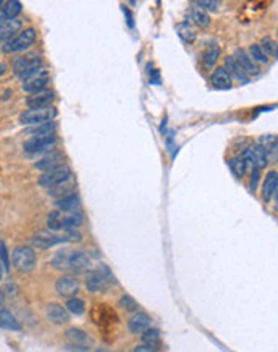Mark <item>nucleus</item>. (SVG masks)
Wrapping results in <instances>:
<instances>
[{
	"instance_id": "f257e3e1",
	"label": "nucleus",
	"mask_w": 278,
	"mask_h": 352,
	"mask_svg": "<svg viewBox=\"0 0 278 352\" xmlns=\"http://www.w3.org/2000/svg\"><path fill=\"white\" fill-rule=\"evenodd\" d=\"M11 263H13L15 269L26 274V272L34 270L37 264V256L34 253V250L29 247H18L11 253Z\"/></svg>"
},
{
	"instance_id": "f03ea898",
	"label": "nucleus",
	"mask_w": 278,
	"mask_h": 352,
	"mask_svg": "<svg viewBox=\"0 0 278 352\" xmlns=\"http://www.w3.org/2000/svg\"><path fill=\"white\" fill-rule=\"evenodd\" d=\"M56 109L53 106L48 107H37V109H27L19 116V122L22 125H42V123H48L53 122V119L56 117Z\"/></svg>"
},
{
	"instance_id": "7ed1b4c3",
	"label": "nucleus",
	"mask_w": 278,
	"mask_h": 352,
	"mask_svg": "<svg viewBox=\"0 0 278 352\" xmlns=\"http://www.w3.org/2000/svg\"><path fill=\"white\" fill-rule=\"evenodd\" d=\"M42 69V60L37 55H24L18 58L13 64V72L22 80H26L27 77H31L34 72H37Z\"/></svg>"
},
{
	"instance_id": "20e7f679",
	"label": "nucleus",
	"mask_w": 278,
	"mask_h": 352,
	"mask_svg": "<svg viewBox=\"0 0 278 352\" xmlns=\"http://www.w3.org/2000/svg\"><path fill=\"white\" fill-rule=\"evenodd\" d=\"M36 39H37L36 29H32V28L24 29L21 34H18L13 40H10L4 45V51L5 53H21V51L31 48L34 42H36Z\"/></svg>"
},
{
	"instance_id": "39448f33",
	"label": "nucleus",
	"mask_w": 278,
	"mask_h": 352,
	"mask_svg": "<svg viewBox=\"0 0 278 352\" xmlns=\"http://www.w3.org/2000/svg\"><path fill=\"white\" fill-rule=\"evenodd\" d=\"M112 280L114 279H112L110 270L107 267H99L98 270H93L87 276L85 285L91 293H99V291L106 290Z\"/></svg>"
},
{
	"instance_id": "423d86ee",
	"label": "nucleus",
	"mask_w": 278,
	"mask_h": 352,
	"mask_svg": "<svg viewBox=\"0 0 278 352\" xmlns=\"http://www.w3.org/2000/svg\"><path fill=\"white\" fill-rule=\"evenodd\" d=\"M71 178H72L71 168H69L67 165H60V167H56V168L50 170V172H45V173L39 178V184H40L42 187L51 189L53 186L61 184V183H64V181L71 179Z\"/></svg>"
},
{
	"instance_id": "0eeeda50",
	"label": "nucleus",
	"mask_w": 278,
	"mask_h": 352,
	"mask_svg": "<svg viewBox=\"0 0 278 352\" xmlns=\"http://www.w3.org/2000/svg\"><path fill=\"white\" fill-rule=\"evenodd\" d=\"M48 84H50V74H48V71H45L42 67V69L34 72L31 77H27L26 80H22V90H24L26 93L34 95V93H39V92L46 90Z\"/></svg>"
},
{
	"instance_id": "6e6552de",
	"label": "nucleus",
	"mask_w": 278,
	"mask_h": 352,
	"mask_svg": "<svg viewBox=\"0 0 278 352\" xmlns=\"http://www.w3.org/2000/svg\"><path fill=\"white\" fill-rule=\"evenodd\" d=\"M66 242V237L63 235H56L50 231H37L32 235V247L37 250H48L58 243Z\"/></svg>"
},
{
	"instance_id": "1a4fd4ad",
	"label": "nucleus",
	"mask_w": 278,
	"mask_h": 352,
	"mask_svg": "<svg viewBox=\"0 0 278 352\" xmlns=\"http://www.w3.org/2000/svg\"><path fill=\"white\" fill-rule=\"evenodd\" d=\"M54 144H56L54 136H45V138H31L24 143L22 147L29 154H39V152L50 151Z\"/></svg>"
},
{
	"instance_id": "9d476101",
	"label": "nucleus",
	"mask_w": 278,
	"mask_h": 352,
	"mask_svg": "<svg viewBox=\"0 0 278 352\" xmlns=\"http://www.w3.org/2000/svg\"><path fill=\"white\" fill-rule=\"evenodd\" d=\"M54 288H56L58 294H61V296L74 298L78 293V280L74 277H69V276H63L56 280Z\"/></svg>"
},
{
	"instance_id": "9b49d317",
	"label": "nucleus",
	"mask_w": 278,
	"mask_h": 352,
	"mask_svg": "<svg viewBox=\"0 0 278 352\" xmlns=\"http://www.w3.org/2000/svg\"><path fill=\"white\" fill-rule=\"evenodd\" d=\"M150 323H152L150 317L146 312L137 311V312H134L131 315V319L128 320V330L133 335H143L147 328H150Z\"/></svg>"
},
{
	"instance_id": "f8f14e48",
	"label": "nucleus",
	"mask_w": 278,
	"mask_h": 352,
	"mask_svg": "<svg viewBox=\"0 0 278 352\" xmlns=\"http://www.w3.org/2000/svg\"><path fill=\"white\" fill-rule=\"evenodd\" d=\"M69 263H71L72 272H87L91 267V258L84 250H77V252L71 253Z\"/></svg>"
},
{
	"instance_id": "ddd939ff",
	"label": "nucleus",
	"mask_w": 278,
	"mask_h": 352,
	"mask_svg": "<svg viewBox=\"0 0 278 352\" xmlns=\"http://www.w3.org/2000/svg\"><path fill=\"white\" fill-rule=\"evenodd\" d=\"M53 99H54V93L50 92V90H43V92H39V93H34V95L27 96L26 104H27L29 109L48 107V106H51Z\"/></svg>"
},
{
	"instance_id": "4468645a",
	"label": "nucleus",
	"mask_w": 278,
	"mask_h": 352,
	"mask_svg": "<svg viewBox=\"0 0 278 352\" xmlns=\"http://www.w3.org/2000/svg\"><path fill=\"white\" fill-rule=\"evenodd\" d=\"M235 61L238 63V66L243 69V72H245L246 75H258L261 72V69L256 66V63H254L249 55L245 51V50H237L235 55H234Z\"/></svg>"
},
{
	"instance_id": "2eb2a0df",
	"label": "nucleus",
	"mask_w": 278,
	"mask_h": 352,
	"mask_svg": "<svg viewBox=\"0 0 278 352\" xmlns=\"http://www.w3.org/2000/svg\"><path fill=\"white\" fill-rule=\"evenodd\" d=\"M45 314L46 317L56 325H63V323H67L69 322V314H67V309L63 308L61 304H56V303H51L45 308Z\"/></svg>"
},
{
	"instance_id": "dca6fc26",
	"label": "nucleus",
	"mask_w": 278,
	"mask_h": 352,
	"mask_svg": "<svg viewBox=\"0 0 278 352\" xmlns=\"http://www.w3.org/2000/svg\"><path fill=\"white\" fill-rule=\"evenodd\" d=\"M66 338L74 346H80V347H87L88 349L90 344H91V336L87 332L80 330V328H75V327L67 328V330H66Z\"/></svg>"
},
{
	"instance_id": "f3484780",
	"label": "nucleus",
	"mask_w": 278,
	"mask_h": 352,
	"mask_svg": "<svg viewBox=\"0 0 278 352\" xmlns=\"http://www.w3.org/2000/svg\"><path fill=\"white\" fill-rule=\"evenodd\" d=\"M63 154L61 152H56V151H53V152H50V154H46V155H43L40 160L36 164V168L37 170H40V172H50V170H53V168H56V167H60V165H63L61 162H63Z\"/></svg>"
},
{
	"instance_id": "a211bd4d",
	"label": "nucleus",
	"mask_w": 278,
	"mask_h": 352,
	"mask_svg": "<svg viewBox=\"0 0 278 352\" xmlns=\"http://www.w3.org/2000/svg\"><path fill=\"white\" fill-rule=\"evenodd\" d=\"M211 84L217 90H227L232 87V77L226 71V67H216V71L211 75Z\"/></svg>"
},
{
	"instance_id": "6ab92c4d",
	"label": "nucleus",
	"mask_w": 278,
	"mask_h": 352,
	"mask_svg": "<svg viewBox=\"0 0 278 352\" xmlns=\"http://www.w3.org/2000/svg\"><path fill=\"white\" fill-rule=\"evenodd\" d=\"M56 208L63 213H74L80 208V197L77 194L66 196L60 200H56Z\"/></svg>"
},
{
	"instance_id": "aec40b11",
	"label": "nucleus",
	"mask_w": 278,
	"mask_h": 352,
	"mask_svg": "<svg viewBox=\"0 0 278 352\" xmlns=\"http://www.w3.org/2000/svg\"><path fill=\"white\" fill-rule=\"evenodd\" d=\"M276 183H278V173L275 172V170H272V172H269L267 175H265L264 184H262V199L265 202H269L273 197Z\"/></svg>"
},
{
	"instance_id": "412c9836",
	"label": "nucleus",
	"mask_w": 278,
	"mask_h": 352,
	"mask_svg": "<svg viewBox=\"0 0 278 352\" xmlns=\"http://www.w3.org/2000/svg\"><path fill=\"white\" fill-rule=\"evenodd\" d=\"M74 191H75V184H74V179L71 178V179L64 181V183L56 184V186H53L51 189H48V194H50L51 197H56L58 200H60V199H63V197H66V196L75 194Z\"/></svg>"
},
{
	"instance_id": "4be33fe9",
	"label": "nucleus",
	"mask_w": 278,
	"mask_h": 352,
	"mask_svg": "<svg viewBox=\"0 0 278 352\" xmlns=\"http://www.w3.org/2000/svg\"><path fill=\"white\" fill-rule=\"evenodd\" d=\"M21 26L22 24H21L19 19H10V21H7L5 24H4V28H2V31H0V40H4L5 43L10 42V40H13L16 37V34L19 32Z\"/></svg>"
},
{
	"instance_id": "5701e85b",
	"label": "nucleus",
	"mask_w": 278,
	"mask_h": 352,
	"mask_svg": "<svg viewBox=\"0 0 278 352\" xmlns=\"http://www.w3.org/2000/svg\"><path fill=\"white\" fill-rule=\"evenodd\" d=\"M224 64H226V71L229 72L230 77H235L238 82H248V75L243 72V69L238 66L234 56H227L224 60Z\"/></svg>"
},
{
	"instance_id": "b1692460",
	"label": "nucleus",
	"mask_w": 278,
	"mask_h": 352,
	"mask_svg": "<svg viewBox=\"0 0 278 352\" xmlns=\"http://www.w3.org/2000/svg\"><path fill=\"white\" fill-rule=\"evenodd\" d=\"M82 224H84V216H82V213H80V211L67 213V214H64L63 220H61V229L74 231V229H78Z\"/></svg>"
},
{
	"instance_id": "393cba45",
	"label": "nucleus",
	"mask_w": 278,
	"mask_h": 352,
	"mask_svg": "<svg viewBox=\"0 0 278 352\" xmlns=\"http://www.w3.org/2000/svg\"><path fill=\"white\" fill-rule=\"evenodd\" d=\"M219 55H221V48L216 43H210L206 47V51L203 55V66L206 69H213L216 66V61L219 60Z\"/></svg>"
},
{
	"instance_id": "a878e982",
	"label": "nucleus",
	"mask_w": 278,
	"mask_h": 352,
	"mask_svg": "<svg viewBox=\"0 0 278 352\" xmlns=\"http://www.w3.org/2000/svg\"><path fill=\"white\" fill-rule=\"evenodd\" d=\"M54 130H56V125L53 122H48V123L36 125V127L26 130V134H31L32 138H45V136H53Z\"/></svg>"
},
{
	"instance_id": "bb28decb",
	"label": "nucleus",
	"mask_w": 278,
	"mask_h": 352,
	"mask_svg": "<svg viewBox=\"0 0 278 352\" xmlns=\"http://www.w3.org/2000/svg\"><path fill=\"white\" fill-rule=\"evenodd\" d=\"M0 328H7V330H13L19 332L21 330V323L16 320V317L7 309L0 311Z\"/></svg>"
},
{
	"instance_id": "cd10ccee",
	"label": "nucleus",
	"mask_w": 278,
	"mask_h": 352,
	"mask_svg": "<svg viewBox=\"0 0 278 352\" xmlns=\"http://www.w3.org/2000/svg\"><path fill=\"white\" fill-rule=\"evenodd\" d=\"M249 151L254 157V164H256V170H262L265 165H267V152H265L264 147L258 143V144H251Z\"/></svg>"
},
{
	"instance_id": "c85d7f7f",
	"label": "nucleus",
	"mask_w": 278,
	"mask_h": 352,
	"mask_svg": "<svg viewBox=\"0 0 278 352\" xmlns=\"http://www.w3.org/2000/svg\"><path fill=\"white\" fill-rule=\"evenodd\" d=\"M69 258H71V253H67V252H60V253H56L51 259V266L56 269V270H60V272H67V270H71V263H69Z\"/></svg>"
},
{
	"instance_id": "c756f323",
	"label": "nucleus",
	"mask_w": 278,
	"mask_h": 352,
	"mask_svg": "<svg viewBox=\"0 0 278 352\" xmlns=\"http://www.w3.org/2000/svg\"><path fill=\"white\" fill-rule=\"evenodd\" d=\"M143 343L149 347H160L161 346V339H160V332L157 330V328H147V330L143 333Z\"/></svg>"
},
{
	"instance_id": "7c9ffc66",
	"label": "nucleus",
	"mask_w": 278,
	"mask_h": 352,
	"mask_svg": "<svg viewBox=\"0 0 278 352\" xmlns=\"http://www.w3.org/2000/svg\"><path fill=\"white\" fill-rule=\"evenodd\" d=\"M178 34L181 36V39L184 42H187V43H192L197 39L195 29L192 28V24H190V22H187V21L179 22V24H178Z\"/></svg>"
},
{
	"instance_id": "2f4dec72",
	"label": "nucleus",
	"mask_w": 278,
	"mask_h": 352,
	"mask_svg": "<svg viewBox=\"0 0 278 352\" xmlns=\"http://www.w3.org/2000/svg\"><path fill=\"white\" fill-rule=\"evenodd\" d=\"M190 16H192V21H193L199 28H208V26L211 24V18L208 16V15L205 13V11L200 10V8H192Z\"/></svg>"
},
{
	"instance_id": "473e14b6",
	"label": "nucleus",
	"mask_w": 278,
	"mask_h": 352,
	"mask_svg": "<svg viewBox=\"0 0 278 352\" xmlns=\"http://www.w3.org/2000/svg\"><path fill=\"white\" fill-rule=\"evenodd\" d=\"M248 53H249V58L254 63H258V64H267V61H269V56L264 53V50L261 48V45H258V43L251 45Z\"/></svg>"
},
{
	"instance_id": "72a5a7b5",
	"label": "nucleus",
	"mask_w": 278,
	"mask_h": 352,
	"mask_svg": "<svg viewBox=\"0 0 278 352\" xmlns=\"http://www.w3.org/2000/svg\"><path fill=\"white\" fill-rule=\"evenodd\" d=\"M2 10H4V15L7 18V21H10V19H15L21 13L22 7H21V2H18V0H11V2L5 4V7H2Z\"/></svg>"
},
{
	"instance_id": "f704fd0d",
	"label": "nucleus",
	"mask_w": 278,
	"mask_h": 352,
	"mask_svg": "<svg viewBox=\"0 0 278 352\" xmlns=\"http://www.w3.org/2000/svg\"><path fill=\"white\" fill-rule=\"evenodd\" d=\"M66 309L67 312L75 314V315H82L85 312V303L80 298H69V301L66 303Z\"/></svg>"
},
{
	"instance_id": "c9c22d12",
	"label": "nucleus",
	"mask_w": 278,
	"mask_h": 352,
	"mask_svg": "<svg viewBox=\"0 0 278 352\" xmlns=\"http://www.w3.org/2000/svg\"><path fill=\"white\" fill-rule=\"evenodd\" d=\"M261 48L264 50V53L267 56H278V43L270 37V36H265L261 40Z\"/></svg>"
},
{
	"instance_id": "e433bc0d",
	"label": "nucleus",
	"mask_w": 278,
	"mask_h": 352,
	"mask_svg": "<svg viewBox=\"0 0 278 352\" xmlns=\"http://www.w3.org/2000/svg\"><path fill=\"white\" fill-rule=\"evenodd\" d=\"M259 144L264 147L265 152H269V151H275L276 147H278V138H276L275 134H264V136H261Z\"/></svg>"
},
{
	"instance_id": "4c0bfd02",
	"label": "nucleus",
	"mask_w": 278,
	"mask_h": 352,
	"mask_svg": "<svg viewBox=\"0 0 278 352\" xmlns=\"http://www.w3.org/2000/svg\"><path fill=\"white\" fill-rule=\"evenodd\" d=\"M230 168L234 170V173L241 178L243 175L246 173V167H245V160H243V157H235V158H232L230 160Z\"/></svg>"
},
{
	"instance_id": "58836bf2",
	"label": "nucleus",
	"mask_w": 278,
	"mask_h": 352,
	"mask_svg": "<svg viewBox=\"0 0 278 352\" xmlns=\"http://www.w3.org/2000/svg\"><path fill=\"white\" fill-rule=\"evenodd\" d=\"M61 220H63L61 211H51V213L48 214V218H46V223H48V228H50L51 231L61 229Z\"/></svg>"
},
{
	"instance_id": "ea45409f",
	"label": "nucleus",
	"mask_w": 278,
	"mask_h": 352,
	"mask_svg": "<svg viewBox=\"0 0 278 352\" xmlns=\"http://www.w3.org/2000/svg\"><path fill=\"white\" fill-rule=\"evenodd\" d=\"M120 306L126 312H137V303L131 296H128V294H123L120 298Z\"/></svg>"
},
{
	"instance_id": "a19ab883",
	"label": "nucleus",
	"mask_w": 278,
	"mask_h": 352,
	"mask_svg": "<svg viewBox=\"0 0 278 352\" xmlns=\"http://www.w3.org/2000/svg\"><path fill=\"white\" fill-rule=\"evenodd\" d=\"M197 7H200V10H211L216 11L219 8V2H214V0H199V2H195Z\"/></svg>"
},
{
	"instance_id": "79ce46f5",
	"label": "nucleus",
	"mask_w": 278,
	"mask_h": 352,
	"mask_svg": "<svg viewBox=\"0 0 278 352\" xmlns=\"http://www.w3.org/2000/svg\"><path fill=\"white\" fill-rule=\"evenodd\" d=\"M0 261H2V264L5 267V272L10 270V258H8V252H7V247L4 242H0Z\"/></svg>"
},
{
	"instance_id": "37998d69",
	"label": "nucleus",
	"mask_w": 278,
	"mask_h": 352,
	"mask_svg": "<svg viewBox=\"0 0 278 352\" xmlns=\"http://www.w3.org/2000/svg\"><path fill=\"white\" fill-rule=\"evenodd\" d=\"M64 237H66V242H80V240H82V234L77 232L75 229L74 231H67Z\"/></svg>"
},
{
	"instance_id": "c03bdc74",
	"label": "nucleus",
	"mask_w": 278,
	"mask_h": 352,
	"mask_svg": "<svg viewBox=\"0 0 278 352\" xmlns=\"http://www.w3.org/2000/svg\"><path fill=\"white\" fill-rule=\"evenodd\" d=\"M258 179H259V170H254L253 178H251V189L253 191H256V187H258Z\"/></svg>"
},
{
	"instance_id": "a18cd8bd",
	"label": "nucleus",
	"mask_w": 278,
	"mask_h": 352,
	"mask_svg": "<svg viewBox=\"0 0 278 352\" xmlns=\"http://www.w3.org/2000/svg\"><path fill=\"white\" fill-rule=\"evenodd\" d=\"M134 352H157L154 347H149V346H146V344H141V346H137L136 349H134Z\"/></svg>"
},
{
	"instance_id": "49530a36",
	"label": "nucleus",
	"mask_w": 278,
	"mask_h": 352,
	"mask_svg": "<svg viewBox=\"0 0 278 352\" xmlns=\"http://www.w3.org/2000/svg\"><path fill=\"white\" fill-rule=\"evenodd\" d=\"M5 291H7L8 294H16V293H18V288H16L15 283H8V285L5 287Z\"/></svg>"
},
{
	"instance_id": "de8ad7c7",
	"label": "nucleus",
	"mask_w": 278,
	"mask_h": 352,
	"mask_svg": "<svg viewBox=\"0 0 278 352\" xmlns=\"http://www.w3.org/2000/svg\"><path fill=\"white\" fill-rule=\"evenodd\" d=\"M7 72V64H0V75H4Z\"/></svg>"
},
{
	"instance_id": "09e8293b",
	"label": "nucleus",
	"mask_w": 278,
	"mask_h": 352,
	"mask_svg": "<svg viewBox=\"0 0 278 352\" xmlns=\"http://www.w3.org/2000/svg\"><path fill=\"white\" fill-rule=\"evenodd\" d=\"M4 270H5V267L2 264V261H0V280H2V277H4Z\"/></svg>"
},
{
	"instance_id": "8fccbe9b",
	"label": "nucleus",
	"mask_w": 278,
	"mask_h": 352,
	"mask_svg": "<svg viewBox=\"0 0 278 352\" xmlns=\"http://www.w3.org/2000/svg\"><path fill=\"white\" fill-rule=\"evenodd\" d=\"M275 200H276V208H278V183H276V187H275Z\"/></svg>"
},
{
	"instance_id": "3c124183",
	"label": "nucleus",
	"mask_w": 278,
	"mask_h": 352,
	"mask_svg": "<svg viewBox=\"0 0 278 352\" xmlns=\"http://www.w3.org/2000/svg\"><path fill=\"white\" fill-rule=\"evenodd\" d=\"M5 19H2V18H0V31H2V28H4V24H5Z\"/></svg>"
},
{
	"instance_id": "603ef678",
	"label": "nucleus",
	"mask_w": 278,
	"mask_h": 352,
	"mask_svg": "<svg viewBox=\"0 0 278 352\" xmlns=\"http://www.w3.org/2000/svg\"><path fill=\"white\" fill-rule=\"evenodd\" d=\"M4 298H5V296H4V291H2V290H0V304H2V303H4Z\"/></svg>"
},
{
	"instance_id": "864d4df0",
	"label": "nucleus",
	"mask_w": 278,
	"mask_h": 352,
	"mask_svg": "<svg viewBox=\"0 0 278 352\" xmlns=\"http://www.w3.org/2000/svg\"><path fill=\"white\" fill-rule=\"evenodd\" d=\"M98 352H109V350H104V349H99Z\"/></svg>"
},
{
	"instance_id": "5fc2aeb1",
	"label": "nucleus",
	"mask_w": 278,
	"mask_h": 352,
	"mask_svg": "<svg viewBox=\"0 0 278 352\" xmlns=\"http://www.w3.org/2000/svg\"><path fill=\"white\" fill-rule=\"evenodd\" d=\"M4 5V2H2V0H0V7H2Z\"/></svg>"
},
{
	"instance_id": "6e6d98bb",
	"label": "nucleus",
	"mask_w": 278,
	"mask_h": 352,
	"mask_svg": "<svg viewBox=\"0 0 278 352\" xmlns=\"http://www.w3.org/2000/svg\"><path fill=\"white\" fill-rule=\"evenodd\" d=\"M0 311H2V308H0Z\"/></svg>"
},
{
	"instance_id": "4d7b16f0",
	"label": "nucleus",
	"mask_w": 278,
	"mask_h": 352,
	"mask_svg": "<svg viewBox=\"0 0 278 352\" xmlns=\"http://www.w3.org/2000/svg\"><path fill=\"white\" fill-rule=\"evenodd\" d=\"M276 34H278V32H276Z\"/></svg>"
}]
</instances>
